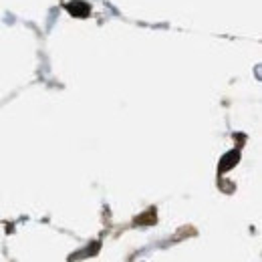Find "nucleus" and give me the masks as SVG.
<instances>
[{
  "label": "nucleus",
  "mask_w": 262,
  "mask_h": 262,
  "mask_svg": "<svg viewBox=\"0 0 262 262\" xmlns=\"http://www.w3.org/2000/svg\"><path fill=\"white\" fill-rule=\"evenodd\" d=\"M67 10H69L73 16H77V18H85V16H89L91 6H89L87 2H83V0H71V2L67 4Z\"/></svg>",
  "instance_id": "f257e3e1"
},
{
  "label": "nucleus",
  "mask_w": 262,
  "mask_h": 262,
  "mask_svg": "<svg viewBox=\"0 0 262 262\" xmlns=\"http://www.w3.org/2000/svg\"><path fill=\"white\" fill-rule=\"evenodd\" d=\"M238 160H240V154H238V151H230V154H226V156L222 158L218 169H220V171H228V169H232L234 165L238 164Z\"/></svg>",
  "instance_id": "f03ea898"
}]
</instances>
